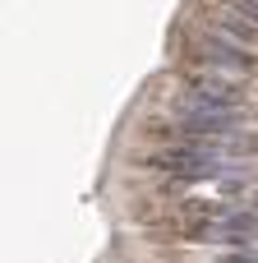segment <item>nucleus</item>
<instances>
[{
    "label": "nucleus",
    "instance_id": "7ed1b4c3",
    "mask_svg": "<svg viewBox=\"0 0 258 263\" xmlns=\"http://www.w3.org/2000/svg\"><path fill=\"white\" fill-rule=\"evenodd\" d=\"M235 9H240L245 18H254V23H258V0H235Z\"/></svg>",
    "mask_w": 258,
    "mask_h": 263
},
{
    "label": "nucleus",
    "instance_id": "f257e3e1",
    "mask_svg": "<svg viewBox=\"0 0 258 263\" xmlns=\"http://www.w3.org/2000/svg\"><path fill=\"white\" fill-rule=\"evenodd\" d=\"M245 106L235 102H212V97H199V92H185L180 106H175V125L189 134V139H217V134H245Z\"/></svg>",
    "mask_w": 258,
    "mask_h": 263
},
{
    "label": "nucleus",
    "instance_id": "f03ea898",
    "mask_svg": "<svg viewBox=\"0 0 258 263\" xmlns=\"http://www.w3.org/2000/svg\"><path fill=\"white\" fill-rule=\"evenodd\" d=\"M199 60H203L212 74H249V69H254V55H249L231 32H203V37H199Z\"/></svg>",
    "mask_w": 258,
    "mask_h": 263
},
{
    "label": "nucleus",
    "instance_id": "20e7f679",
    "mask_svg": "<svg viewBox=\"0 0 258 263\" xmlns=\"http://www.w3.org/2000/svg\"><path fill=\"white\" fill-rule=\"evenodd\" d=\"M222 263H258V259H245V254H226Z\"/></svg>",
    "mask_w": 258,
    "mask_h": 263
}]
</instances>
